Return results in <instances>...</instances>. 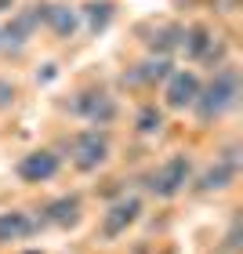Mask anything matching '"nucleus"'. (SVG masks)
Listing matches in <instances>:
<instances>
[{"label":"nucleus","instance_id":"12","mask_svg":"<svg viewBox=\"0 0 243 254\" xmlns=\"http://www.w3.org/2000/svg\"><path fill=\"white\" fill-rule=\"evenodd\" d=\"M37 233V222L26 211H4L0 214V244H18Z\"/></svg>","mask_w":243,"mask_h":254},{"label":"nucleus","instance_id":"1","mask_svg":"<svg viewBox=\"0 0 243 254\" xmlns=\"http://www.w3.org/2000/svg\"><path fill=\"white\" fill-rule=\"evenodd\" d=\"M236 102H240V73L233 65H222L207 84H200V95H196L192 109H196V120L200 124H214L225 113H233Z\"/></svg>","mask_w":243,"mask_h":254},{"label":"nucleus","instance_id":"16","mask_svg":"<svg viewBox=\"0 0 243 254\" xmlns=\"http://www.w3.org/2000/svg\"><path fill=\"white\" fill-rule=\"evenodd\" d=\"M182 37H185V29L175 26V22H167V26H156L153 40H149V51H153V55H171L175 48H182Z\"/></svg>","mask_w":243,"mask_h":254},{"label":"nucleus","instance_id":"5","mask_svg":"<svg viewBox=\"0 0 243 254\" xmlns=\"http://www.w3.org/2000/svg\"><path fill=\"white\" fill-rule=\"evenodd\" d=\"M40 22H44V4H29L15 11L7 26H0V51H22L29 37L40 29Z\"/></svg>","mask_w":243,"mask_h":254},{"label":"nucleus","instance_id":"13","mask_svg":"<svg viewBox=\"0 0 243 254\" xmlns=\"http://www.w3.org/2000/svg\"><path fill=\"white\" fill-rule=\"evenodd\" d=\"M211 48H214V33L207 29V26H200V22H196V26L185 29V37H182V51H185V59L203 62Z\"/></svg>","mask_w":243,"mask_h":254},{"label":"nucleus","instance_id":"8","mask_svg":"<svg viewBox=\"0 0 243 254\" xmlns=\"http://www.w3.org/2000/svg\"><path fill=\"white\" fill-rule=\"evenodd\" d=\"M196 95H200V76L192 73V69H175V73L167 76V106L171 109H192Z\"/></svg>","mask_w":243,"mask_h":254},{"label":"nucleus","instance_id":"2","mask_svg":"<svg viewBox=\"0 0 243 254\" xmlns=\"http://www.w3.org/2000/svg\"><path fill=\"white\" fill-rule=\"evenodd\" d=\"M189 178H192V156L189 153H175L149 175V192L160 196V200H175V196L189 186Z\"/></svg>","mask_w":243,"mask_h":254},{"label":"nucleus","instance_id":"3","mask_svg":"<svg viewBox=\"0 0 243 254\" xmlns=\"http://www.w3.org/2000/svg\"><path fill=\"white\" fill-rule=\"evenodd\" d=\"M69 113L80 120H87L91 127H109L113 120H117V98L109 95V91H102V87H87V91H80V95L69 102Z\"/></svg>","mask_w":243,"mask_h":254},{"label":"nucleus","instance_id":"18","mask_svg":"<svg viewBox=\"0 0 243 254\" xmlns=\"http://www.w3.org/2000/svg\"><path fill=\"white\" fill-rule=\"evenodd\" d=\"M11 102H15V84H11V80H4V76H0V109H7Z\"/></svg>","mask_w":243,"mask_h":254},{"label":"nucleus","instance_id":"4","mask_svg":"<svg viewBox=\"0 0 243 254\" xmlns=\"http://www.w3.org/2000/svg\"><path fill=\"white\" fill-rule=\"evenodd\" d=\"M69 156H73V167L76 171H98L102 164L109 160V134L102 127H87L80 131L73 142H69Z\"/></svg>","mask_w":243,"mask_h":254},{"label":"nucleus","instance_id":"9","mask_svg":"<svg viewBox=\"0 0 243 254\" xmlns=\"http://www.w3.org/2000/svg\"><path fill=\"white\" fill-rule=\"evenodd\" d=\"M236 171H240L236 160L214 156V164L207 167L200 178H196V189H200V192H222V189H229V186L236 182Z\"/></svg>","mask_w":243,"mask_h":254},{"label":"nucleus","instance_id":"19","mask_svg":"<svg viewBox=\"0 0 243 254\" xmlns=\"http://www.w3.org/2000/svg\"><path fill=\"white\" fill-rule=\"evenodd\" d=\"M236 247H240V222H233V229L225 236V251H236Z\"/></svg>","mask_w":243,"mask_h":254},{"label":"nucleus","instance_id":"7","mask_svg":"<svg viewBox=\"0 0 243 254\" xmlns=\"http://www.w3.org/2000/svg\"><path fill=\"white\" fill-rule=\"evenodd\" d=\"M138 214H142V200H138V196H120V200L102 214V236L106 240L123 236L127 229L138 222Z\"/></svg>","mask_w":243,"mask_h":254},{"label":"nucleus","instance_id":"14","mask_svg":"<svg viewBox=\"0 0 243 254\" xmlns=\"http://www.w3.org/2000/svg\"><path fill=\"white\" fill-rule=\"evenodd\" d=\"M80 11V18L87 22V29L95 33H106L109 29V22H113V15H117V4H113V0H87L84 7H76Z\"/></svg>","mask_w":243,"mask_h":254},{"label":"nucleus","instance_id":"10","mask_svg":"<svg viewBox=\"0 0 243 254\" xmlns=\"http://www.w3.org/2000/svg\"><path fill=\"white\" fill-rule=\"evenodd\" d=\"M44 26H48L55 37L73 40V33L80 29V11L69 4H44Z\"/></svg>","mask_w":243,"mask_h":254},{"label":"nucleus","instance_id":"22","mask_svg":"<svg viewBox=\"0 0 243 254\" xmlns=\"http://www.w3.org/2000/svg\"><path fill=\"white\" fill-rule=\"evenodd\" d=\"M22 254H44V251H37V247H29V251H22Z\"/></svg>","mask_w":243,"mask_h":254},{"label":"nucleus","instance_id":"17","mask_svg":"<svg viewBox=\"0 0 243 254\" xmlns=\"http://www.w3.org/2000/svg\"><path fill=\"white\" fill-rule=\"evenodd\" d=\"M160 127H164V113L156 106H142L134 117V131L138 134H160Z\"/></svg>","mask_w":243,"mask_h":254},{"label":"nucleus","instance_id":"20","mask_svg":"<svg viewBox=\"0 0 243 254\" xmlns=\"http://www.w3.org/2000/svg\"><path fill=\"white\" fill-rule=\"evenodd\" d=\"M40 80H55V65H44V73H37Z\"/></svg>","mask_w":243,"mask_h":254},{"label":"nucleus","instance_id":"6","mask_svg":"<svg viewBox=\"0 0 243 254\" xmlns=\"http://www.w3.org/2000/svg\"><path fill=\"white\" fill-rule=\"evenodd\" d=\"M59 167H62V160L55 149H33L15 164V175L22 182H29V186H44V182H51L59 175Z\"/></svg>","mask_w":243,"mask_h":254},{"label":"nucleus","instance_id":"21","mask_svg":"<svg viewBox=\"0 0 243 254\" xmlns=\"http://www.w3.org/2000/svg\"><path fill=\"white\" fill-rule=\"evenodd\" d=\"M15 7V0H0V15H4V11H11Z\"/></svg>","mask_w":243,"mask_h":254},{"label":"nucleus","instance_id":"11","mask_svg":"<svg viewBox=\"0 0 243 254\" xmlns=\"http://www.w3.org/2000/svg\"><path fill=\"white\" fill-rule=\"evenodd\" d=\"M80 214H84V203H80V196H59V200H51L44 207V222L48 225H59V229H73L80 222Z\"/></svg>","mask_w":243,"mask_h":254},{"label":"nucleus","instance_id":"15","mask_svg":"<svg viewBox=\"0 0 243 254\" xmlns=\"http://www.w3.org/2000/svg\"><path fill=\"white\" fill-rule=\"evenodd\" d=\"M171 73H175V62H171L167 55H153V59H145L142 65H134L131 84H160V80H167Z\"/></svg>","mask_w":243,"mask_h":254}]
</instances>
